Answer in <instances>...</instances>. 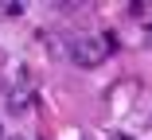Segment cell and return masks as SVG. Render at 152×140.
<instances>
[{"instance_id":"4","label":"cell","mask_w":152,"mask_h":140,"mask_svg":"<svg viewBox=\"0 0 152 140\" xmlns=\"http://www.w3.org/2000/svg\"><path fill=\"white\" fill-rule=\"evenodd\" d=\"M0 140H4V128H0Z\"/></svg>"},{"instance_id":"3","label":"cell","mask_w":152,"mask_h":140,"mask_svg":"<svg viewBox=\"0 0 152 140\" xmlns=\"http://www.w3.org/2000/svg\"><path fill=\"white\" fill-rule=\"evenodd\" d=\"M4 140H23V136H4Z\"/></svg>"},{"instance_id":"2","label":"cell","mask_w":152,"mask_h":140,"mask_svg":"<svg viewBox=\"0 0 152 140\" xmlns=\"http://www.w3.org/2000/svg\"><path fill=\"white\" fill-rule=\"evenodd\" d=\"M27 101H31V90L20 82V86H16V94H8V109H12V113H23V109H27Z\"/></svg>"},{"instance_id":"1","label":"cell","mask_w":152,"mask_h":140,"mask_svg":"<svg viewBox=\"0 0 152 140\" xmlns=\"http://www.w3.org/2000/svg\"><path fill=\"white\" fill-rule=\"evenodd\" d=\"M66 54L74 59V66L94 70V66H102V62H105L109 47H105V39H90V35H82V39H74V43L66 47Z\"/></svg>"}]
</instances>
